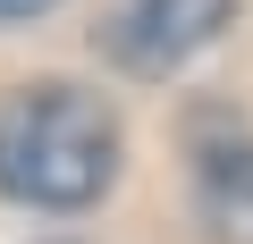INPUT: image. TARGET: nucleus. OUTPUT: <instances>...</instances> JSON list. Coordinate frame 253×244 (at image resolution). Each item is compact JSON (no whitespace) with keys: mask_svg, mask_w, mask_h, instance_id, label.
I'll return each instance as SVG.
<instances>
[{"mask_svg":"<svg viewBox=\"0 0 253 244\" xmlns=\"http://www.w3.org/2000/svg\"><path fill=\"white\" fill-rule=\"evenodd\" d=\"M228 17H236V0H126L101 26V59L126 68V76H169L203 42H219Z\"/></svg>","mask_w":253,"mask_h":244,"instance_id":"f03ea898","label":"nucleus"},{"mask_svg":"<svg viewBox=\"0 0 253 244\" xmlns=\"http://www.w3.org/2000/svg\"><path fill=\"white\" fill-rule=\"evenodd\" d=\"M51 0H0V26H17V17H42Z\"/></svg>","mask_w":253,"mask_h":244,"instance_id":"20e7f679","label":"nucleus"},{"mask_svg":"<svg viewBox=\"0 0 253 244\" xmlns=\"http://www.w3.org/2000/svg\"><path fill=\"white\" fill-rule=\"evenodd\" d=\"M118 177V118L84 84H17L0 101V194L26 210H84Z\"/></svg>","mask_w":253,"mask_h":244,"instance_id":"f257e3e1","label":"nucleus"},{"mask_svg":"<svg viewBox=\"0 0 253 244\" xmlns=\"http://www.w3.org/2000/svg\"><path fill=\"white\" fill-rule=\"evenodd\" d=\"M194 219L211 244H253V135H219L194 152Z\"/></svg>","mask_w":253,"mask_h":244,"instance_id":"7ed1b4c3","label":"nucleus"}]
</instances>
